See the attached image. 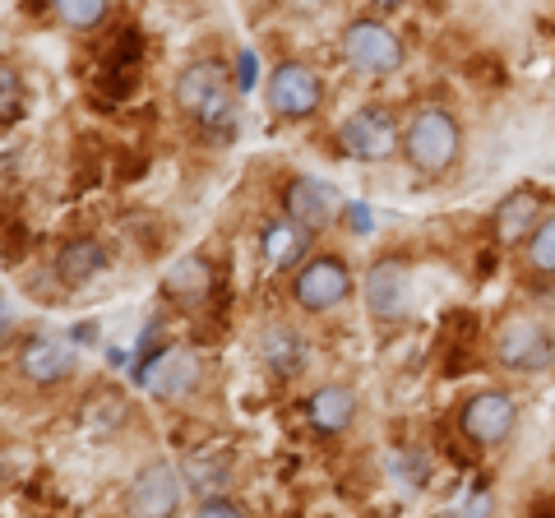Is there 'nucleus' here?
Segmentation results:
<instances>
[{
    "instance_id": "obj_8",
    "label": "nucleus",
    "mask_w": 555,
    "mask_h": 518,
    "mask_svg": "<svg viewBox=\"0 0 555 518\" xmlns=\"http://www.w3.org/2000/svg\"><path fill=\"white\" fill-rule=\"evenodd\" d=\"M181 487L185 477L171 468L167 458L158 463H144L130 481V495H126V518H177L181 509Z\"/></svg>"
},
{
    "instance_id": "obj_12",
    "label": "nucleus",
    "mask_w": 555,
    "mask_h": 518,
    "mask_svg": "<svg viewBox=\"0 0 555 518\" xmlns=\"http://www.w3.org/2000/svg\"><path fill=\"white\" fill-rule=\"evenodd\" d=\"M283 209L292 222H301L306 232H324L328 222L338 218V195H334V185H324L315 177H297L283 195Z\"/></svg>"
},
{
    "instance_id": "obj_16",
    "label": "nucleus",
    "mask_w": 555,
    "mask_h": 518,
    "mask_svg": "<svg viewBox=\"0 0 555 518\" xmlns=\"http://www.w3.org/2000/svg\"><path fill=\"white\" fill-rule=\"evenodd\" d=\"M306 422L320 430V436H338L357 422V393L343 385H324L306 399Z\"/></svg>"
},
{
    "instance_id": "obj_9",
    "label": "nucleus",
    "mask_w": 555,
    "mask_h": 518,
    "mask_svg": "<svg viewBox=\"0 0 555 518\" xmlns=\"http://www.w3.org/2000/svg\"><path fill=\"white\" fill-rule=\"evenodd\" d=\"M514 422H518V407L509 393H500V389H481L473 393V399L463 403L459 412V426H463V436L481 444V449H495V444H505L514 436Z\"/></svg>"
},
{
    "instance_id": "obj_13",
    "label": "nucleus",
    "mask_w": 555,
    "mask_h": 518,
    "mask_svg": "<svg viewBox=\"0 0 555 518\" xmlns=\"http://www.w3.org/2000/svg\"><path fill=\"white\" fill-rule=\"evenodd\" d=\"M20 371L33 385H61V379L75 371V348L56 334H33L20 348Z\"/></svg>"
},
{
    "instance_id": "obj_20",
    "label": "nucleus",
    "mask_w": 555,
    "mask_h": 518,
    "mask_svg": "<svg viewBox=\"0 0 555 518\" xmlns=\"http://www.w3.org/2000/svg\"><path fill=\"white\" fill-rule=\"evenodd\" d=\"M259 357H264V366L273 375H297L306 361V342L292 324H269V329L259 334Z\"/></svg>"
},
{
    "instance_id": "obj_7",
    "label": "nucleus",
    "mask_w": 555,
    "mask_h": 518,
    "mask_svg": "<svg viewBox=\"0 0 555 518\" xmlns=\"http://www.w3.org/2000/svg\"><path fill=\"white\" fill-rule=\"evenodd\" d=\"M264 98H269V112H273V116H283V120H306V116L320 112L324 83H320V75L310 70V65L283 61V65H278V70L269 75Z\"/></svg>"
},
{
    "instance_id": "obj_19",
    "label": "nucleus",
    "mask_w": 555,
    "mask_h": 518,
    "mask_svg": "<svg viewBox=\"0 0 555 518\" xmlns=\"http://www.w3.org/2000/svg\"><path fill=\"white\" fill-rule=\"evenodd\" d=\"M181 477H185L199 495H222V491L232 487V454H228L222 444H204L199 454L185 458Z\"/></svg>"
},
{
    "instance_id": "obj_4",
    "label": "nucleus",
    "mask_w": 555,
    "mask_h": 518,
    "mask_svg": "<svg viewBox=\"0 0 555 518\" xmlns=\"http://www.w3.org/2000/svg\"><path fill=\"white\" fill-rule=\"evenodd\" d=\"M495 357L500 366H509L518 375H532V371H546L555 361V338L542 320L532 315H509L505 324L495 329Z\"/></svg>"
},
{
    "instance_id": "obj_21",
    "label": "nucleus",
    "mask_w": 555,
    "mask_h": 518,
    "mask_svg": "<svg viewBox=\"0 0 555 518\" xmlns=\"http://www.w3.org/2000/svg\"><path fill=\"white\" fill-rule=\"evenodd\" d=\"M61 14V24L69 28H98L102 20H107V0H51Z\"/></svg>"
},
{
    "instance_id": "obj_22",
    "label": "nucleus",
    "mask_w": 555,
    "mask_h": 518,
    "mask_svg": "<svg viewBox=\"0 0 555 518\" xmlns=\"http://www.w3.org/2000/svg\"><path fill=\"white\" fill-rule=\"evenodd\" d=\"M528 264L537 273H546V279H555V213L542 218V228L528 241Z\"/></svg>"
},
{
    "instance_id": "obj_23",
    "label": "nucleus",
    "mask_w": 555,
    "mask_h": 518,
    "mask_svg": "<svg viewBox=\"0 0 555 518\" xmlns=\"http://www.w3.org/2000/svg\"><path fill=\"white\" fill-rule=\"evenodd\" d=\"M195 518H246V509H241L236 500H228V495H204Z\"/></svg>"
},
{
    "instance_id": "obj_2",
    "label": "nucleus",
    "mask_w": 555,
    "mask_h": 518,
    "mask_svg": "<svg viewBox=\"0 0 555 518\" xmlns=\"http://www.w3.org/2000/svg\"><path fill=\"white\" fill-rule=\"evenodd\" d=\"M459 120L444 107H422L408 126H403V158L412 163V171L422 177H444L449 167L459 163Z\"/></svg>"
},
{
    "instance_id": "obj_25",
    "label": "nucleus",
    "mask_w": 555,
    "mask_h": 518,
    "mask_svg": "<svg viewBox=\"0 0 555 518\" xmlns=\"http://www.w3.org/2000/svg\"><path fill=\"white\" fill-rule=\"evenodd\" d=\"M236 89L241 93H250L255 89V79H259V65H255V51H241V61H236Z\"/></svg>"
},
{
    "instance_id": "obj_1",
    "label": "nucleus",
    "mask_w": 555,
    "mask_h": 518,
    "mask_svg": "<svg viewBox=\"0 0 555 518\" xmlns=\"http://www.w3.org/2000/svg\"><path fill=\"white\" fill-rule=\"evenodd\" d=\"M236 79L222 70L218 61H195L190 70L177 79V107L199 120L204 130H232L236 120Z\"/></svg>"
},
{
    "instance_id": "obj_5",
    "label": "nucleus",
    "mask_w": 555,
    "mask_h": 518,
    "mask_svg": "<svg viewBox=\"0 0 555 518\" xmlns=\"http://www.w3.org/2000/svg\"><path fill=\"white\" fill-rule=\"evenodd\" d=\"M343 56L352 65L357 75H393L398 65H403V42H398V33L379 20H357L352 28L343 33Z\"/></svg>"
},
{
    "instance_id": "obj_24",
    "label": "nucleus",
    "mask_w": 555,
    "mask_h": 518,
    "mask_svg": "<svg viewBox=\"0 0 555 518\" xmlns=\"http://www.w3.org/2000/svg\"><path fill=\"white\" fill-rule=\"evenodd\" d=\"M343 218H347V228H352L357 236H371L375 232V213L366 209V204H347Z\"/></svg>"
},
{
    "instance_id": "obj_14",
    "label": "nucleus",
    "mask_w": 555,
    "mask_h": 518,
    "mask_svg": "<svg viewBox=\"0 0 555 518\" xmlns=\"http://www.w3.org/2000/svg\"><path fill=\"white\" fill-rule=\"evenodd\" d=\"M537 228H542V195L528 185L500 199V209L491 218V232H495L500 246H524V241L537 236Z\"/></svg>"
},
{
    "instance_id": "obj_18",
    "label": "nucleus",
    "mask_w": 555,
    "mask_h": 518,
    "mask_svg": "<svg viewBox=\"0 0 555 518\" xmlns=\"http://www.w3.org/2000/svg\"><path fill=\"white\" fill-rule=\"evenodd\" d=\"M102 269H107V250H102V241H93V236H75V241H65L61 255H56V279H61V283H69V287L93 283Z\"/></svg>"
},
{
    "instance_id": "obj_26",
    "label": "nucleus",
    "mask_w": 555,
    "mask_h": 518,
    "mask_svg": "<svg viewBox=\"0 0 555 518\" xmlns=\"http://www.w3.org/2000/svg\"><path fill=\"white\" fill-rule=\"evenodd\" d=\"M0 107H5L0 116H5V126H10V120H14V70L0 75Z\"/></svg>"
},
{
    "instance_id": "obj_15",
    "label": "nucleus",
    "mask_w": 555,
    "mask_h": 518,
    "mask_svg": "<svg viewBox=\"0 0 555 518\" xmlns=\"http://www.w3.org/2000/svg\"><path fill=\"white\" fill-rule=\"evenodd\" d=\"M306 246H310V232L292 218H273V222H264V232H259V255H264V264L278 273L297 269L306 259Z\"/></svg>"
},
{
    "instance_id": "obj_10",
    "label": "nucleus",
    "mask_w": 555,
    "mask_h": 518,
    "mask_svg": "<svg viewBox=\"0 0 555 518\" xmlns=\"http://www.w3.org/2000/svg\"><path fill=\"white\" fill-rule=\"evenodd\" d=\"M134 379H139V389L153 393V399H185V393L199 385V361L185 348H163V352L139 361Z\"/></svg>"
},
{
    "instance_id": "obj_27",
    "label": "nucleus",
    "mask_w": 555,
    "mask_h": 518,
    "mask_svg": "<svg viewBox=\"0 0 555 518\" xmlns=\"http://www.w3.org/2000/svg\"><path fill=\"white\" fill-rule=\"evenodd\" d=\"M486 514H491V500H486V495H477L473 505L463 509V518H486Z\"/></svg>"
},
{
    "instance_id": "obj_6",
    "label": "nucleus",
    "mask_w": 555,
    "mask_h": 518,
    "mask_svg": "<svg viewBox=\"0 0 555 518\" xmlns=\"http://www.w3.org/2000/svg\"><path fill=\"white\" fill-rule=\"evenodd\" d=\"M347 292H352V273L338 255H315L306 259L297 269V279H292V297H297L301 310L310 315H328V310H338L347 301Z\"/></svg>"
},
{
    "instance_id": "obj_17",
    "label": "nucleus",
    "mask_w": 555,
    "mask_h": 518,
    "mask_svg": "<svg viewBox=\"0 0 555 518\" xmlns=\"http://www.w3.org/2000/svg\"><path fill=\"white\" fill-rule=\"evenodd\" d=\"M208 287H214V269H208L204 255L177 259V264L167 269V279H163V292H167V297L177 301V306H185V310L204 306V301H208Z\"/></svg>"
},
{
    "instance_id": "obj_11",
    "label": "nucleus",
    "mask_w": 555,
    "mask_h": 518,
    "mask_svg": "<svg viewBox=\"0 0 555 518\" xmlns=\"http://www.w3.org/2000/svg\"><path fill=\"white\" fill-rule=\"evenodd\" d=\"M361 292H366L371 320L398 324L408 315V269H403V259H375L366 283H361Z\"/></svg>"
},
{
    "instance_id": "obj_3",
    "label": "nucleus",
    "mask_w": 555,
    "mask_h": 518,
    "mask_svg": "<svg viewBox=\"0 0 555 518\" xmlns=\"http://www.w3.org/2000/svg\"><path fill=\"white\" fill-rule=\"evenodd\" d=\"M338 148L347 153V158L357 163H389L398 148H403V130H398L393 112L385 107H361L343 120L338 130Z\"/></svg>"
}]
</instances>
